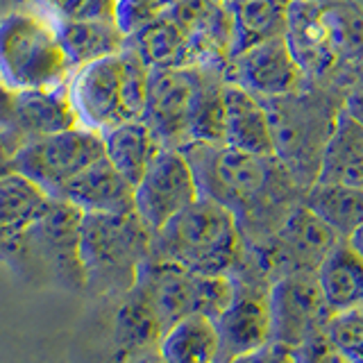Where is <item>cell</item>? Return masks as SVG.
Segmentation results:
<instances>
[{
	"mask_svg": "<svg viewBox=\"0 0 363 363\" xmlns=\"http://www.w3.org/2000/svg\"><path fill=\"white\" fill-rule=\"evenodd\" d=\"M150 71L132 43L118 55L77 68L68 91L79 125L105 134L121 123L143 118Z\"/></svg>",
	"mask_w": 363,
	"mask_h": 363,
	"instance_id": "obj_5",
	"label": "cell"
},
{
	"mask_svg": "<svg viewBox=\"0 0 363 363\" xmlns=\"http://www.w3.org/2000/svg\"><path fill=\"white\" fill-rule=\"evenodd\" d=\"M73 64L57 23L37 5L0 14V79L11 89H50L68 84Z\"/></svg>",
	"mask_w": 363,
	"mask_h": 363,
	"instance_id": "obj_6",
	"label": "cell"
},
{
	"mask_svg": "<svg viewBox=\"0 0 363 363\" xmlns=\"http://www.w3.org/2000/svg\"><path fill=\"white\" fill-rule=\"evenodd\" d=\"M170 7H173V0H118L116 21L121 30L132 37L147 23L164 16Z\"/></svg>",
	"mask_w": 363,
	"mask_h": 363,
	"instance_id": "obj_32",
	"label": "cell"
},
{
	"mask_svg": "<svg viewBox=\"0 0 363 363\" xmlns=\"http://www.w3.org/2000/svg\"><path fill=\"white\" fill-rule=\"evenodd\" d=\"M200 186V196L230 209L247 245L277 232L295 207H284L293 175L277 157H255L227 145L189 143L182 147Z\"/></svg>",
	"mask_w": 363,
	"mask_h": 363,
	"instance_id": "obj_1",
	"label": "cell"
},
{
	"mask_svg": "<svg viewBox=\"0 0 363 363\" xmlns=\"http://www.w3.org/2000/svg\"><path fill=\"white\" fill-rule=\"evenodd\" d=\"M57 200L71 202L82 213H130L134 211V186L105 155L79 173Z\"/></svg>",
	"mask_w": 363,
	"mask_h": 363,
	"instance_id": "obj_19",
	"label": "cell"
},
{
	"mask_svg": "<svg viewBox=\"0 0 363 363\" xmlns=\"http://www.w3.org/2000/svg\"><path fill=\"white\" fill-rule=\"evenodd\" d=\"M128 363H166V361L162 354H159V350H155V352H147V354H141V357H136Z\"/></svg>",
	"mask_w": 363,
	"mask_h": 363,
	"instance_id": "obj_37",
	"label": "cell"
},
{
	"mask_svg": "<svg viewBox=\"0 0 363 363\" xmlns=\"http://www.w3.org/2000/svg\"><path fill=\"white\" fill-rule=\"evenodd\" d=\"M247 243L236 216L209 198H198L152 234L150 259L168 261L200 275H232Z\"/></svg>",
	"mask_w": 363,
	"mask_h": 363,
	"instance_id": "obj_2",
	"label": "cell"
},
{
	"mask_svg": "<svg viewBox=\"0 0 363 363\" xmlns=\"http://www.w3.org/2000/svg\"><path fill=\"white\" fill-rule=\"evenodd\" d=\"M304 204L345 241L363 225V186L313 182Z\"/></svg>",
	"mask_w": 363,
	"mask_h": 363,
	"instance_id": "obj_28",
	"label": "cell"
},
{
	"mask_svg": "<svg viewBox=\"0 0 363 363\" xmlns=\"http://www.w3.org/2000/svg\"><path fill=\"white\" fill-rule=\"evenodd\" d=\"M232 363H300V359H298V352L286 345L268 343L266 347L250 352L245 357H238Z\"/></svg>",
	"mask_w": 363,
	"mask_h": 363,
	"instance_id": "obj_34",
	"label": "cell"
},
{
	"mask_svg": "<svg viewBox=\"0 0 363 363\" xmlns=\"http://www.w3.org/2000/svg\"><path fill=\"white\" fill-rule=\"evenodd\" d=\"M209 66L152 68L143 118L164 147L182 150L189 143V123L204 71Z\"/></svg>",
	"mask_w": 363,
	"mask_h": 363,
	"instance_id": "obj_14",
	"label": "cell"
},
{
	"mask_svg": "<svg viewBox=\"0 0 363 363\" xmlns=\"http://www.w3.org/2000/svg\"><path fill=\"white\" fill-rule=\"evenodd\" d=\"M102 141H105L107 159L132 186L139 184L159 152L164 150L162 141L141 118L121 123L116 128L107 130L102 134Z\"/></svg>",
	"mask_w": 363,
	"mask_h": 363,
	"instance_id": "obj_23",
	"label": "cell"
},
{
	"mask_svg": "<svg viewBox=\"0 0 363 363\" xmlns=\"http://www.w3.org/2000/svg\"><path fill=\"white\" fill-rule=\"evenodd\" d=\"M14 155H16V145L7 136L0 134V177L14 173Z\"/></svg>",
	"mask_w": 363,
	"mask_h": 363,
	"instance_id": "obj_36",
	"label": "cell"
},
{
	"mask_svg": "<svg viewBox=\"0 0 363 363\" xmlns=\"http://www.w3.org/2000/svg\"><path fill=\"white\" fill-rule=\"evenodd\" d=\"M50 198L41 186L21 173L0 177V257L16 238L50 209Z\"/></svg>",
	"mask_w": 363,
	"mask_h": 363,
	"instance_id": "obj_21",
	"label": "cell"
},
{
	"mask_svg": "<svg viewBox=\"0 0 363 363\" xmlns=\"http://www.w3.org/2000/svg\"><path fill=\"white\" fill-rule=\"evenodd\" d=\"M82 216L71 202L55 198L50 209L11 243L0 261L34 286L86 293L84 266L79 259Z\"/></svg>",
	"mask_w": 363,
	"mask_h": 363,
	"instance_id": "obj_4",
	"label": "cell"
},
{
	"mask_svg": "<svg viewBox=\"0 0 363 363\" xmlns=\"http://www.w3.org/2000/svg\"><path fill=\"white\" fill-rule=\"evenodd\" d=\"M55 23L116 21L118 0H32Z\"/></svg>",
	"mask_w": 363,
	"mask_h": 363,
	"instance_id": "obj_30",
	"label": "cell"
},
{
	"mask_svg": "<svg viewBox=\"0 0 363 363\" xmlns=\"http://www.w3.org/2000/svg\"><path fill=\"white\" fill-rule=\"evenodd\" d=\"M234 295L225 311L216 318V329L220 336V363H232L238 357L257 352L272 343L270 318V277L266 275L252 252H245L232 272Z\"/></svg>",
	"mask_w": 363,
	"mask_h": 363,
	"instance_id": "obj_8",
	"label": "cell"
},
{
	"mask_svg": "<svg viewBox=\"0 0 363 363\" xmlns=\"http://www.w3.org/2000/svg\"><path fill=\"white\" fill-rule=\"evenodd\" d=\"M352 118H357L359 123H363V77L359 79V82L352 86L350 96H347V102L343 107Z\"/></svg>",
	"mask_w": 363,
	"mask_h": 363,
	"instance_id": "obj_35",
	"label": "cell"
},
{
	"mask_svg": "<svg viewBox=\"0 0 363 363\" xmlns=\"http://www.w3.org/2000/svg\"><path fill=\"white\" fill-rule=\"evenodd\" d=\"M189 143L225 145V77L218 75V68L204 71L191 111Z\"/></svg>",
	"mask_w": 363,
	"mask_h": 363,
	"instance_id": "obj_29",
	"label": "cell"
},
{
	"mask_svg": "<svg viewBox=\"0 0 363 363\" xmlns=\"http://www.w3.org/2000/svg\"><path fill=\"white\" fill-rule=\"evenodd\" d=\"M272 343L300 350L306 340L323 334L332 309L311 272H289L270 284Z\"/></svg>",
	"mask_w": 363,
	"mask_h": 363,
	"instance_id": "obj_12",
	"label": "cell"
},
{
	"mask_svg": "<svg viewBox=\"0 0 363 363\" xmlns=\"http://www.w3.org/2000/svg\"><path fill=\"white\" fill-rule=\"evenodd\" d=\"M225 145L255 157H277L272 116L264 100L225 79Z\"/></svg>",
	"mask_w": 363,
	"mask_h": 363,
	"instance_id": "obj_18",
	"label": "cell"
},
{
	"mask_svg": "<svg viewBox=\"0 0 363 363\" xmlns=\"http://www.w3.org/2000/svg\"><path fill=\"white\" fill-rule=\"evenodd\" d=\"M111 323V354L116 363H128L147 352L159 350L164 336V325L145 291L136 286L116 300Z\"/></svg>",
	"mask_w": 363,
	"mask_h": 363,
	"instance_id": "obj_17",
	"label": "cell"
},
{
	"mask_svg": "<svg viewBox=\"0 0 363 363\" xmlns=\"http://www.w3.org/2000/svg\"><path fill=\"white\" fill-rule=\"evenodd\" d=\"M284 37L304 73L315 75L329 71L347 45L340 18L318 0H293Z\"/></svg>",
	"mask_w": 363,
	"mask_h": 363,
	"instance_id": "obj_16",
	"label": "cell"
},
{
	"mask_svg": "<svg viewBox=\"0 0 363 363\" xmlns=\"http://www.w3.org/2000/svg\"><path fill=\"white\" fill-rule=\"evenodd\" d=\"M340 241L343 238L318 218L302 200L284 218L275 234L257 245H247V250L272 281L289 272L318 275V268Z\"/></svg>",
	"mask_w": 363,
	"mask_h": 363,
	"instance_id": "obj_10",
	"label": "cell"
},
{
	"mask_svg": "<svg viewBox=\"0 0 363 363\" xmlns=\"http://www.w3.org/2000/svg\"><path fill=\"white\" fill-rule=\"evenodd\" d=\"M102 157H105L102 134L77 125L21 145L14 155V170L32 179L50 198H60V193L79 173H84Z\"/></svg>",
	"mask_w": 363,
	"mask_h": 363,
	"instance_id": "obj_9",
	"label": "cell"
},
{
	"mask_svg": "<svg viewBox=\"0 0 363 363\" xmlns=\"http://www.w3.org/2000/svg\"><path fill=\"white\" fill-rule=\"evenodd\" d=\"M152 232L130 213H84L79 227V259L91 298L118 300L130 293L150 259Z\"/></svg>",
	"mask_w": 363,
	"mask_h": 363,
	"instance_id": "obj_3",
	"label": "cell"
},
{
	"mask_svg": "<svg viewBox=\"0 0 363 363\" xmlns=\"http://www.w3.org/2000/svg\"><path fill=\"white\" fill-rule=\"evenodd\" d=\"M295 352H298L300 363H354L345 352H340L332 340L327 338L325 332L313 336L311 340H306V343Z\"/></svg>",
	"mask_w": 363,
	"mask_h": 363,
	"instance_id": "obj_33",
	"label": "cell"
},
{
	"mask_svg": "<svg viewBox=\"0 0 363 363\" xmlns=\"http://www.w3.org/2000/svg\"><path fill=\"white\" fill-rule=\"evenodd\" d=\"M198 198L200 186L186 155L175 147H164L134 186V211L155 234Z\"/></svg>",
	"mask_w": 363,
	"mask_h": 363,
	"instance_id": "obj_13",
	"label": "cell"
},
{
	"mask_svg": "<svg viewBox=\"0 0 363 363\" xmlns=\"http://www.w3.org/2000/svg\"><path fill=\"white\" fill-rule=\"evenodd\" d=\"M227 82L238 84L259 100L286 98L298 94L304 82V68L295 60L286 37L268 39L234 55Z\"/></svg>",
	"mask_w": 363,
	"mask_h": 363,
	"instance_id": "obj_15",
	"label": "cell"
},
{
	"mask_svg": "<svg viewBox=\"0 0 363 363\" xmlns=\"http://www.w3.org/2000/svg\"><path fill=\"white\" fill-rule=\"evenodd\" d=\"M166 363H220V336L207 315H189L170 325L159 343Z\"/></svg>",
	"mask_w": 363,
	"mask_h": 363,
	"instance_id": "obj_27",
	"label": "cell"
},
{
	"mask_svg": "<svg viewBox=\"0 0 363 363\" xmlns=\"http://www.w3.org/2000/svg\"><path fill=\"white\" fill-rule=\"evenodd\" d=\"M315 182L363 186V123L345 109L338 111L327 134Z\"/></svg>",
	"mask_w": 363,
	"mask_h": 363,
	"instance_id": "obj_20",
	"label": "cell"
},
{
	"mask_svg": "<svg viewBox=\"0 0 363 363\" xmlns=\"http://www.w3.org/2000/svg\"><path fill=\"white\" fill-rule=\"evenodd\" d=\"M325 334L352 361L363 363V306L334 313L325 327Z\"/></svg>",
	"mask_w": 363,
	"mask_h": 363,
	"instance_id": "obj_31",
	"label": "cell"
},
{
	"mask_svg": "<svg viewBox=\"0 0 363 363\" xmlns=\"http://www.w3.org/2000/svg\"><path fill=\"white\" fill-rule=\"evenodd\" d=\"M318 284L332 313L350 311L363 306V257L340 241L318 268Z\"/></svg>",
	"mask_w": 363,
	"mask_h": 363,
	"instance_id": "obj_24",
	"label": "cell"
},
{
	"mask_svg": "<svg viewBox=\"0 0 363 363\" xmlns=\"http://www.w3.org/2000/svg\"><path fill=\"white\" fill-rule=\"evenodd\" d=\"M57 28L73 71L118 55L130 43L118 21H73L57 23Z\"/></svg>",
	"mask_w": 363,
	"mask_h": 363,
	"instance_id": "obj_25",
	"label": "cell"
},
{
	"mask_svg": "<svg viewBox=\"0 0 363 363\" xmlns=\"http://www.w3.org/2000/svg\"><path fill=\"white\" fill-rule=\"evenodd\" d=\"M68 84L50 89H11L0 79V134L16 145L77 128Z\"/></svg>",
	"mask_w": 363,
	"mask_h": 363,
	"instance_id": "obj_11",
	"label": "cell"
},
{
	"mask_svg": "<svg viewBox=\"0 0 363 363\" xmlns=\"http://www.w3.org/2000/svg\"><path fill=\"white\" fill-rule=\"evenodd\" d=\"M354 3H357V5H361V7H363V0H354Z\"/></svg>",
	"mask_w": 363,
	"mask_h": 363,
	"instance_id": "obj_39",
	"label": "cell"
},
{
	"mask_svg": "<svg viewBox=\"0 0 363 363\" xmlns=\"http://www.w3.org/2000/svg\"><path fill=\"white\" fill-rule=\"evenodd\" d=\"M136 284L150 298L164 329L189 315H207L216 320L234 295L230 275H200L157 259L145 261Z\"/></svg>",
	"mask_w": 363,
	"mask_h": 363,
	"instance_id": "obj_7",
	"label": "cell"
},
{
	"mask_svg": "<svg viewBox=\"0 0 363 363\" xmlns=\"http://www.w3.org/2000/svg\"><path fill=\"white\" fill-rule=\"evenodd\" d=\"M132 48L150 68L196 66L193 45L184 28L173 18L170 9L130 37Z\"/></svg>",
	"mask_w": 363,
	"mask_h": 363,
	"instance_id": "obj_26",
	"label": "cell"
},
{
	"mask_svg": "<svg viewBox=\"0 0 363 363\" xmlns=\"http://www.w3.org/2000/svg\"><path fill=\"white\" fill-rule=\"evenodd\" d=\"M347 241H350V245L354 247L357 252H359V255L363 257V225L359 227V230H357L354 234H352V236L347 238Z\"/></svg>",
	"mask_w": 363,
	"mask_h": 363,
	"instance_id": "obj_38",
	"label": "cell"
},
{
	"mask_svg": "<svg viewBox=\"0 0 363 363\" xmlns=\"http://www.w3.org/2000/svg\"><path fill=\"white\" fill-rule=\"evenodd\" d=\"M293 0H230L232 57L268 39L286 34ZM230 57V60H232Z\"/></svg>",
	"mask_w": 363,
	"mask_h": 363,
	"instance_id": "obj_22",
	"label": "cell"
}]
</instances>
